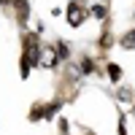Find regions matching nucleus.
Wrapping results in <instances>:
<instances>
[{
  "mask_svg": "<svg viewBox=\"0 0 135 135\" xmlns=\"http://www.w3.org/2000/svg\"><path fill=\"white\" fill-rule=\"evenodd\" d=\"M86 16H89V11L78 3V0H73V3L68 6V25H70V27H81L86 22Z\"/></svg>",
  "mask_w": 135,
  "mask_h": 135,
  "instance_id": "1",
  "label": "nucleus"
},
{
  "mask_svg": "<svg viewBox=\"0 0 135 135\" xmlns=\"http://www.w3.org/2000/svg\"><path fill=\"white\" fill-rule=\"evenodd\" d=\"M38 65L46 68V70L57 68V65H60V54H57V49H54V46H43V49H41V57H38Z\"/></svg>",
  "mask_w": 135,
  "mask_h": 135,
  "instance_id": "2",
  "label": "nucleus"
},
{
  "mask_svg": "<svg viewBox=\"0 0 135 135\" xmlns=\"http://www.w3.org/2000/svg\"><path fill=\"white\" fill-rule=\"evenodd\" d=\"M16 8V19H19V25H27V16H30V3L27 0H11Z\"/></svg>",
  "mask_w": 135,
  "mask_h": 135,
  "instance_id": "3",
  "label": "nucleus"
},
{
  "mask_svg": "<svg viewBox=\"0 0 135 135\" xmlns=\"http://www.w3.org/2000/svg\"><path fill=\"white\" fill-rule=\"evenodd\" d=\"M78 73H81V76H92V73H97L95 60H92V57H81V60H78Z\"/></svg>",
  "mask_w": 135,
  "mask_h": 135,
  "instance_id": "4",
  "label": "nucleus"
},
{
  "mask_svg": "<svg viewBox=\"0 0 135 135\" xmlns=\"http://www.w3.org/2000/svg\"><path fill=\"white\" fill-rule=\"evenodd\" d=\"M119 46H122V49H127V51H135V30L124 32V35L119 38Z\"/></svg>",
  "mask_w": 135,
  "mask_h": 135,
  "instance_id": "5",
  "label": "nucleus"
},
{
  "mask_svg": "<svg viewBox=\"0 0 135 135\" xmlns=\"http://www.w3.org/2000/svg\"><path fill=\"white\" fill-rule=\"evenodd\" d=\"M89 16H92V19H105L108 16V8L103 3H95L92 8H89Z\"/></svg>",
  "mask_w": 135,
  "mask_h": 135,
  "instance_id": "6",
  "label": "nucleus"
},
{
  "mask_svg": "<svg viewBox=\"0 0 135 135\" xmlns=\"http://www.w3.org/2000/svg\"><path fill=\"white\" fill-rule=\"evenodd\" d=\"M108 78H111L114 84H119V81H122V68H119L116 62H108Z\"/></svg>",
  "mask_w": 135,
  "mask_h": 135,
  "instance_id": "7",
  "label": "nucleus"
},
{
  "mask_svg": "<svg viewBox=\"0 0 135 135\" xmlns=\"http://www.w3.org/2000/svg\"><path fill=\"white\" fill-rule=\"evenodd\" d=\"M54 49H57L60 60H68V57H70V46H68L65 41H57V43H54Z\"/></svg>",
  "mask_w": 135,
  "mask_h": 135,
  "instance_id": "8",
  "label": "nucleus"
},
{
  "mask_svg": "<svg viewBox=\"0 0 135 135\" xmlns=\"http://www.w3.org/2000/svg\"><path fill=\"white\" fill-rule=\"evenodd\" d=\"M111 43H114V41H111V32H103V35H100V46H103V49H111Z\"/></svg>",
  "mask_w": 135,
  "mask_h": 135,
  "instance_id": "9",
  "label": "nucleus"
},
{
  "mask_svg": "<svg viewBox=\"0 0 135 135\" xmlns=\"http://www.w3.org/2000/svg\"><path fill=\"white\" fill-rule=\"evenodd\" d=\"M89 135H92V132H89Z\"/></svg>",
  "mask_w": 135,
  "mask_h": 135,
  "instance_id": "10",
  "label": "nucleus"
}]
</instances>
